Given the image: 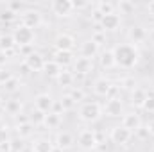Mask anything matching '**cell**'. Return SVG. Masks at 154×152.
I'll return each mask as SVG.
<instances>
[{
  "mask_svg": "<svg viewBox=\"0 0 154 152\" xmlns=\"http://www.w3.org/2000/svg\"><path fill=\"white\" fill-rule=\"evenodd\" d=\"M100 116H102V106L99 102H84L79 109V118L88 123L97 122Z\"/></svg>",
  "mask_w": 154,
  "mask_h": 152,
  "instance_id": "2",
  "label": "cell"
},
{
  "mask_svg": "<svg viewBox=\"0 0 154 152\" xmlns=\"http://www.w3.org/2000/svg\"><path fill=\"white\" fill-rule=\"evenodd\" d=\"M7 141H11L9 140V132H7L5 127H0V145L2 143H7Z\"/></svg>",
  "mask_w": 154,
  "mask_h": 152,
  "instance_id": "42",
  "label": "cell"
},
{
  "mask_svg": "<svg viewBox=\"0 0 154 152\" xmlns=\"http://www.w3.org/2000/svg\"><path fill=\"white\" fill-rule=\"evenodd\" d=\"M2 25H4V22H2V20H0V31H2Z\"/></svg>",
  "mask_w": 154,
  "mask_h": 152,
  "instance_id": "56",
  "label": "cell"
},
{
  "mask_svg": "<svg viewBox=\"0 0 154 152\" xmlns=\"http://www.w3.org/2000/svg\"><path fill=\"white\" fill-rule=\"evenodd\" d=\"M52 152H65V150H61V149H57V147H54V150Z\"/></svg>",
  "mask_w": 154,
  "mask_h": 152,
  "instance_id": "54",
  "label": "cell"
},
{
  "mask_svg": "<svg viewBox=\"0 0 154 152\" xmlns=\"http://www.w3.org/2000/svg\"><path fill=\"white\" fill-rule=\"evenodd\" d=\"M109 90H111V82H109L108 79H104V77H99V79L93 82V91H95L97 95H100V97H108Z\"/></svg>",
  "mask_w": 154,
  "mask_h": 152,
  "instance_id": "20",
  "label": "cell"
},
{
  "mask_svg": "<svg viewBox=\"0 0 154 152\" xmlns=\"http://www.w3.org/2000/svg\"><path fill=\"white\" fill-rule=\"evenodd\" d=\"M115 4L113 2H106V0H100V2H97V5H95V9L100 13V14H111V13H115Z\"/></svg>",
  "mask_w": 154,
  "mask_h": 152,
  "instance_id": "29",
  "label": "cell"
},
{
  "mask_svg": "<svg viewBox=\"0 0 154 152\" xmlns=\"http://www.w3.org/2000/svg\"><path fill=\"white\" fill-rule=\"evenodd\" d=\"M99 63H100V66H102L104 70L115 68L116 63H115V54H113V50H102V52L99 54Z\"/></svg>",
  "mask_w": 154,
  "mask_h": 152,
  "instance_id": "18",
  "label": "cell"
},
{
  "mask_svg": "<svg viewBox=\"0 0 154 152\" xmlns=\"http://www.w3.org/2000/svg\"><path fill=\"white\" fill-rule=\"evenodd\" d=\"M147 38H149V39H151V41L154 43V27L151 29V32H147Z\"/></svg>",
  "mask_w": 154,
  "mask_h": 152,
  "instance_id": "53",
  "label": "cell"
},
{
  "mask_svg": "<svg viewBox=\"0 0 154 152\" xmlns=\"http://www.w3.org/2000/svg\"><path fill=\"white\" fill-rule=\"evenodd\" d=\"M143 109L149 111V113H152L154 111V91H149V93H147V99H145Z\"/></svg>",
  "mask_w": 154,
  "mask_h": 152,
  "instance_id": "38",
  "label": "cell"
},
{
  "mask_svg": "<svg viewBox=\"0 0 154 152\" xmlns=\"http://www.w3.org/2000/svg\"><path fill=\"white\" fill-rule=\"evenodd\" d=\"M7 9H9L11 13H14V14L20 13V11L23 13V11H25V4H23V2H7Z\"/></svg>",
  "mask_w": 154,
  "mask_h": 152,
  "instance_id": "35",
  "label": "cell"
},
{
  "mask_svg": "<svg viewBox=\"0 0 154 152\" xmlns=\"http://www.w3.org/2000/svg\"><path fill=\"white\" fill-rule=\"evenodd\" d=\"M11 152H22L23 150V140L22 138H16V140H11Z\"/></svg>",
  "mask_w": 154,
  "mask_h": 152,
  "instance_id": "39",
  "label": "cell"
},
{
  "mask_svg": "<svg viewBox=\"0 0 154 152\" xmlns=\"http://www.w3.org/2000/svg\"><path fill=\"white\" fill-rule=\"evenodd\" d=\"M131 136H133V132H131V131H127V129H125V127H122V125L113 127V129H111V132H109V140H111L115 145H125V143L131 140Z\"/></svg>",
  "mask_w": 154,
  "mask_h": 152,
  "instance_id": "9",
  "label": "cell"
},
{
  "mask_svg": "<svg viewBox=\"0 0 154 152\" xmlns=\"http://www.w3.org/2000/svg\"><path fill=\"white\" fill-rule=\"evenodd\" d=\"M0 152H11V143L7 141V143H2L0 145Z\"/></svg>",
  "mask_w": 154,
  "mask_h": 152,
  "instance_id": "49",
  "label": "cell"
},
{
  "mask_svg": "<svg viewBox=\"0 0 154 152\" xmlns=\"http://www.w3.org/2000/svg\"><path fill=\"white\" fill-rule=\"evenodd\" d=\"M25 66L31 70V72H43V68H45V57L39 54V52H31L27 57H25Z\"/></svg>",
  "mask_w": 154,
  "mask_h": 152,
  "instance_id": "10",
  "label": "cell"
},
{
  "mask_svg": "<svg viewBox=\"0 0 154 152\" xmlns=\"http://www.w3.org/2000/svg\"><path fill=\"white\" fill-rule=\"evenodd\" d=\"M43 22V14L39 13L38 9H25L22 13V25L29 27V29H36L41 25Z\"/></svg>",
  "mask_w": 154,
  "mask_h": 152,
  "instance_id": "5",
  "label": "cell"
},
{
  "mask_svg": "<svg viewBox=\"0 0 154 152\" xmlns=\"http://www.w3.org/2000/svg\"><path fill=\"white\" fill-rule=\"evenodd\" d=\"M99 25L102 27L104 32H115V31H118L122 27V18L116 13H111V14H106Z\"/></svg>",
  "mask_w": 154,
  "mask_h": 152,
  "instance_id": "8",
  "label": "cell"
},
{
  "mask_svg": "<svg viewBox=\"0 0 154 152\" xmlns=\"http://www.w3.org/2000/svg\"><path fill=\"white\" fill-rule=\"evenodd\" d=\"M115 5H116V9L120 11V14H134V11H136V4L131 2V0H120V2H116Z\"/></svg>",
  "mask_w": 154,
  "mask_h": 152,
  "instance_id": "23",
  "label": "cell"
},
{
  "mask_svg": "<svg viewBox=\"0 0 154 152\" xmlns=\"http://www.w3.org/2000/svg\"><path fill=\"white\" fill-rule=\"evenodd\" d=\"M52 61H56L61 68H66L68 65H74V54H72V52H61V50H56Z\"/></svg>",
  "mask_w": 154,
  "mask_h": 152,
  "instance_id": "19",
  "label": "cell"
},
{
  "mask_svg": "<svg viewBox=\"0 0 154 152\" xmlns=\"http://www.w3.org/2000/svg\"><path fill=\"white\" fill-rule=\"evenodd\" d=\"M0 106H2V100H0Z\"/></svg>",
  "mask_w": 154,
  "mask_h": 152,
  "instance_id": "58",
  "label": "cell"
},
{
  "mask_svg": "<svg viewBox=\"0 0 154 152\" xmlns=\"http://www.w3.org/2000/svg\"><path fill=\"white\" fill-rule=\"evenodd\" d=\"M104 111L108 116H111V118H118V116H122L124 114V106H122V100L116 97V99H109L108 102H106V106H104Z\"/></svg>",
  "mask_w": 154,
  "mask_h": 152,
  "instance_id": "14",
  "label": "cell"
},
{
  "mask_svg": "<svg viewBox=\"0 0 154 152\" xmlns=\"http://www.w3.org/2000/svg\"><path fill=\"white\" fill-rule=\"evenodd\" d=\"M13 38H14V43H16V47H31L32 45V41H34V31L32 29H29V27H25V25H18L16 29H14V32H13Z\"/></svg>",
  "mask_w": 154,
  "mask_h": 152,
  "instance_id": "3",
  "label": "cell"
},
{
  "mask_svg": "<svg viewBox=\"0 0 154 152\" xmlns=\"http://www.w3.org/2000/svg\"><path fill=\"white\" fill-rule=\"evenodd\" d=\"M32 132H34V125H32L31 122L22 123V125H16V134H18V138H22V140L32 136Z\"/></svg>",
  "mask_w": 154,
  "mask_h": 152,
  "instance_id": "26",
  "label": "cell"
},
{
  "mask_svg": "<svg viewBox=\"0 0 154 152\" xmlns=\"http://www.w3.org/2000/svg\"><path fill=\"white\" fill-rule=\"evenodd\" d=\"M145 9H147V13H149V14L154 18V0H152V2H149V4L145 5Z\"/></svg>",
  "mask_w": 154,
  "mask_h": 152,
  "instance_id": "47",
  "label": "cell"
},
{
  "mask_svg": "<svg viewBox=\"0 0 154 152\" xmlns=\"http://www.w3.org/2000/svg\"><path fill=\"white\" fill-rule=\"evenodd\" d=\"M43 72H45L48 77H56V79H57V75L63 72V68H61V66H59L56 61H47V63H45V68H43Z\"/></svg>",
  "mask_w": 154,
  "mask_h": 152,
  "instance_id": "27",
  "label": "cell"
},
{
  "mask_svg": "<svg viewBox=\"0 0 154 152\" xmlns=\"http://www.w3.org/2000/svg\"><path fill=\"white\" fill-rule=\"evenodd\" d=\"M127 39L131 43H134V47H136L138 43H143L147 39V31L142 25H131L127 31Z\"/></svg>",
  "mask_w": 154,
  "mask_h": 152,
  "instance_id": "12",
  "label": "cell"
},
{
  "mask_svg": "<svg viewBox=\"0 0 154 152\" xmlns=\"http://www.w3.org/2000/svg\"><path fill=\"white\" fill-rule=\"evenodd\" d=\"M52 106H54V100L48 93H39L34 99V109H39L43 113H50L52 111Z\"/></svg>",
  "mask_w": 154,
  "mask_h": 152,
  "instance_id": "13",
  "label": "cell"
},
{
  "mask_svg": "<svg viewBox=\"0 0 154 152\" xmlns=\"http://www.w3.org/2000/svg\"><path fill=\"white\" fill-rule=\"evenodd\" d=\"M77 152H88V150H82V149H81V150H77Z\"/></svg>",
  "mask_w": 154,
  "mask_h": 152,
  "instance_id": "57",
  "label": "cell"
},
{
  "mask_svg": "<svg viewBox=\"0 0 154 152\" xmlns=\"http://www.w3.org/2000/svg\"><path fill=\"white\" fill-rule=\"evenodd\" d=\"M4 111H5V113H9V114H13V116H18L20 111H22V102H20V100H16V99H11V100H7V102H5Z\"/></svg>",
  "mask_w": 154,
  "mask_h": 152,
  "instance_id": "25",
  "label": "cell"
},
{
  "mask_svg": "<svg viewBox=\"0 0 154 152\" xmlns=\"http://www.w3.org/2000/svg\"><path fill=\"white\" fill-rule=\"evenodd\" d=\"M54 47H56V50H61V52H72L75 47V39L66 32H61L54 39Z\"/></svg>",
  "mask_w": 154,
  "mask_h": 152,
  "instance_id": "7",
  "label": "cell"
},
{
  "mask_svg": "<svg viewBox=\"0 0 154 152\" xmlns=\"http://www.w3.org/2000/svg\"><path fill=\"white\" fill-rule=\"evenodd\" d=\"M102 18H104V14H100V13L95 9V11H93V14H91V20H93L95 23H100V22H102Z\"/></svg>",
  "mask_w": 154,
  "mask_h": 152,
  "instance_id": "45",
  "label": "cell"
},
{
  "mask_svg": "<svg viewBox=\"0 0 154 152\" xmlns=\"http://www.w3.org/2000/svg\"><path fill=\"white\" fill-rule=\"evenodd\" d=\"M59 102H61V106H63L65 111H70V109L75 108V102H74V99H72L70 95H63V99H61Z\"/></svg>",
  "mask_w": 154,
  "mask_h": 152,
  "instance_id": "34",
  "label": "cell"
},
{
  "mask_svg": "<svg viewBox=\"0 0 154 152\" xmlns=\"http://www.w3.org/2000/svg\"><path fill=\"white\" fill-rule=\"evenodd\" d=\"M2 88H4L7 93H14V91H18V88H20V79H18V77H13V79L7 81Z\"/></svg>",
  "mask_w": 154,
  "mask_h": 152,
  "instance_id": "31",
  "label": "cell"
},
{
  "mask_svg": "<svg viewBox=\"0 0 154 152\" xmlns=\"http://www.w3.org/2000/svg\"><path fill=\"white\" fill-rule=\"evenodd\" d=\"M90 39L100 47L102 43H106V32H104V31H95V32L91 34V38H90Z\"/></svg>",
  "mask_w": 154,
  "mask_h": 152,
  "instance_id": "37",
  "label": "cell"
},
{
  "mask_svg": "<svg viewBox=\"0 0 154 152\" xmlns=\"http://www.w3.org/2000/svg\"><path fill=\"white\" fill-rule=\"evenodd\" d=\"M100 54V47L97 43H93L91 39H86L82 41L81 45V57H88V59H93L95 56Z\"/></svg>",
  "mask_w": 154,
  "mask_h": 152,
  "instance_id": "16",
  "label": "cell"
},
{
  "mask_svg": "<svg viewBox=\"0 0 154 152\" xmlns=\"http://www.w3.org/2000/svg\"><path fill=\"white\" fill-rule=\"evenodd\" d=\"M43 125L48 127V129H56L61 125V114H56V113H47L45 114V120H43Z\"/></svg>",
  "mask_w": 154,
  "mask_h": 152,
  "instance_id": "24",
  "label": "cell"
},
{
  "mask_svg": "<svg viewBox=\"0 0 154 152\" xmlns=\"http://www.w3.org/2000/svg\"><path fill=\"white\" fill-rule=\"evenodd\" d=\"M0 113H5V111H4V106H0Z\"/></svg>",
  "mask_w": 154,
  "mask_h": 152,
  "instance_id": "55",
  "label": "cell"
},
{
  "mask_svg": "<svg viewBox=\"0 0 154 152\" xmlns=\"http://www.w3.org/2000/svg\"><path fill=\"white\" fill-rule=\"evenodd\" d=\"M122 127H125L131 132H138L142 129V116L138 113H127L122 116Z\"/></svg>",
  "mask_w": 154,
  "mask_h": 152,
  "instance_id": "11",
  "label": "cell"
},
{
  "mask_svg": "<svg viewBox=\"0 0 154 152\" xmlns=\"http://www.w3.org/2000/svg\"><path fill=\"white\" fill-rule=\"evenodd\" d=\"M77 141H79V145H81V149L82 150H93V149H97L99 147V134L93 131V129H84V131H81V134H79V138H77Z\"/></svg>",
  "mask_w": 154,
  "mask_h": 152,
  "instance_id": "4",
  "label": "cell"
},
{
  "mask_svg": "<svg viewBox=\"0 0 154 152\" xmlns=\"http://www.w3.org/2000/svg\"><path fill=\"white\" fill-rule=\"evenodd\" d=\"M88 5V2H84V0H72V7L77 9V11H81V9H84Z\"/></svg>",
  "mask_w": 154,
  "mask_h": 152,
  "instance_id": "43",
  "label": "cell"
},
{
  "mask_svg": "<svg viewBox=\"0 0 154 152\" xmlns=\"http://www.w3.org/2000/svg\"><path fill=\"white\" fill-rule=\"evenodd\" d=\"M147 131H149V134H151V136H154V120L147 125Z\"/></svg>",
  "mask_w": 154,
  "mask_h": 152,
  "instance_id": "52",
  "label": "cell"
},
{
  "mask_svg": "<svg viewBox=\"0 0 154 152\" xmlns=\"http://www.w3.org/2000/svg\"><path fill=\"white\" fill-rule=\"evenodd\" d=\"M5 61H7V56H5V52H2V50H0V66H4V65H5Z\"/></svg>",
  "mask_w": 154,
  "mask_h": 152,
  "instance_id": "51",
  "label": "cell"
},
{
  "mask_svg": "<svg viewBox=\"0 0 154 152\" xmlns=\"http://www.w3.org/2000/svg\"><path fill=\"white\" fill-rule=\"evenodd\" d=\"M13 18H14V13H11L9 9H5V11L0 14V20H2V22H5V23H7V22H11Z\"/></svg>",
  "mask_w": 154,
  "mask_h": 152,
  "instance_id": "41",
  "label": "cell"
},
{
  "mask_svg": "<svg viewBox=\"0 0 154 152\" xmlns=\"http://www.w3.org/2000/svg\"><path fill=\"white\" fill-rule=\"evenodd\" d=\"M72 99H74V102L79 104V102H82L84 99H86V93H84V90L82 88H74V90H70V93H68Z\"/></svg>",
  "mask_w": 154,
  "mask_h": 152,
  "instance_id": "32",
  "label": "cell"
},
{
  "mask_svg": "<svg viewBox=\"0 0 154 152\" xmlns=\"http://www.w3.org/2000/svg\"><path fill=\"white\" fill-rule=\"evenodd\" d=\"M72 145H74V136H72L70 132L63 131V132H59V134L56 136V147H57V149L68 150V149H72Z\"/></svg>",
  "mask_w": 154,
  "mask_h": 152,
  "instance_id": "17",
  "label": "cell"
},
{
  "mask_svg": "<svg viewBox=\"0 0 154 152\" xmlns=\"http://www.w3.org/2000/svg\"><path fill=\"white\" fill-rule=\"evenodd\" d=\"M54 147L56 145L52 141H48L47 138H39V140H36L32 143V152H52Z\"/></svg>",
  "mask_w": 154,
  "mask_h": 152,
  "instance_id": "22",
  "label": "cell"
},
{
  "mask_svg": "<svg viewBox=\"0 0 154 152\" xmlns=\"http://www.w3.org/2000/svg\"><path fill=\"white\" fill-rule=\"evenodd\" d=\"M74 72L79 75H88L93 72V59L88 57H79L77 61H74Z\"/></svg>",
  "mask_w": 154,
  "mask_h": 152,
  "instance_id": "15",
  "label": "cell"
},
{
  "mask_svg": "<svg viewBox=\"0 0 154 152\" xmlns=\"http://www.w3.org/2000/svg\"><path fill=\"white\" fill-rule=\"evenodd\" d=\"M145 99H147V91H145V90H142V88L136 86V88L131 91V106H134V108H143Z\"/></svg>",
  "mask_w": 154,
  "mask_h": 152,
  "instance_id": "21",
  "label": "cell"
},
{
  "mask_svg": "<svg viewBox=\"0 0 154 152\" xmlns=\"http://www.w3.org/2000/svg\"><path fill=\"white\" fill-rule=\"evenodd\" d=\"M113 54H115V63L116 66L120 68H134L140 61V52L134 45H129V43H124V45H116L113 48Z\"/></svg>",
  "mask_w": 154,
  "mask_h": 152,
  "instance_id": "1",
  "label": "cell"
},
{
  "mask_svg": "<svg viewBox=\"0 0 154 152\" xmlns=\"http://www.w3.org/2000/svg\"><path fill=\"white\" fill-rule=\"evenodd\" d=\"M20 74H22V75H27V74H31V70L25 66V63H22V65H20Z\"/></svg>",
  "mask_w": 154,
  "mask_h": 152,
  "instance_id": "48",
  "label": "cell"
},
{
  "mask_svg": "<svg viewBox=\"0 0 154 152\" xmlns=\"http://www.w3.org/2000/svg\"><path fill=\"white\" fill-rule=\"evenodd\" d=\"M138 136H140V138H147V136H149V131H147V127H145V129L142 127V129L138 131Z\"/></svg>",
  "mask_w": 154,
  "mask_h": 152,
  "instance_id": "50",
  "label": "cell"
},
{
  "mask_svg": "<svg viewBox=\"0 0 154 152\" xmlns=\"http://www.w3.org/2000/svg\"><path fill=\"white\" fill-rule=\"evenodd\" d=\"M27 122H29V116H25V114H20V116H16V125L27 123Z\"/></svg>",
  "mask_w": 154,
  "mask_h": 152,
  "instance_id": "46",
  "label": "cell"
},
{
  "mask_svg": "<svg viewBox=\"0 0 154 152\" xmlns=\"http://www.w3.org/2000/svg\"><path fill=\"white\" fill-rule=\"evenodd\" d=\"M13 77H14V75H13L11 72H7V70H4V68H2V70H0V84L4 86V84H5L7 81H11Z\"/></svg>",
  "mask_w": 154,
  "mask_h": 152,
  "instance_id": "40",
  "label": "cell"
},
{
  "mask_svg": "<svg viewBox=\"0 0 154 152\" xmlns=\"http://www.w3.org/2000/svg\"><path fill=\"white\" fill-rule=\"evenodd\" d=\"M151 152H154V150H151Z\"/></svg>",
  "mask_w": 154,
  "mask_h": 152,
  "instance_id": "59",
  "label": "cell"
},
{
  "mask_svg": "<svg viewBox=\"0 0 154 152\" xmlns=\"http://www.w3.org/2000/svg\"><path fill=\"white\" fill-rule=\"evenodd\" d=\"M14 47H16V43H14L13 34H2V36H0V50H2V52L13 50Z\"/></svg>",
  "mask_w": 154,
  "mask_h": 152,
  "instance_id": "28",
  "label": "cell"
},
{
  "mask_svg": "<svg viewBox=\"0 0 154 152\" xmlns=\"http://www.w3.org/2000/svg\"><path fill=\"white\" fill-rule=\"evenodd\" d=\"M72 82H74V74H70V72H65V70H63V72L57 75V84H59V86H65V88H66V86H70Z\"/></svg>",
  "mask_w": 154,
  "mask_h": 152,
  "instance_id": "30",
  "label": "cell"
},
{
  "mask_svg": "<svg viewBox=\"0 0 154 152\" xmlns=\"http://www.w3.org/2000/svg\"><path fill=\"white\" fill-rule=\"evenodd\" d=\"M50 9H52V13H54L56 16H59V18H66V16H70L72 11H74L72 0H54V2L50 4Z\"/></svg>",
  "mask_w": 154,
  "mask_h": 152,
  "instance_id": "6",
  "label": "cell"
},
{
  "mask_svg": "<svg viewBox=\"0 0 154 152\" xmlns=\"http://www.w3.org/2000/svg\"><path fill=\"white\" fill-rule=\"evenodd\" d=\"M63 111H65V109H63L61 102H59V100H56V102H54V106H52V113H56V114H63Z\"/></svg>",
  "mask_w": 154,
  "mask_h": 152,
  "instance_id": "44",
  "label": "cell"
},
{
  "mask_svg": "<svg viewBox=\"0 0 154 152\" xmlns=\"http://www.w3.org/2000/svg\"><path fill=\"white\" fill-rule=\"evenodd\" d=\"M45 114L43 111H39V109H32V113L29 116V122L34 125V123H43V120H45Z\"/></svg>",
  "mask_w": 154,
  "mask_h": 152,
  "instance_id": "33",
  "label": "cell"
},
{
  "mask_svg": "<svg viewBox=\"0 0 154 152\" xmlns=\"http://www.w3.org/2000/svg\"><path fill=\"white\" fill-rule=\"evenodd\" d=\"M120 86H122L124 90H129V91H133V90L136 88V81H134L133 77H124V79L120 81Z\"/></svg>",
  "mask_w": 154,
  "mask_h": 152,
  "instance_id": "36",
  "label": "cell"
}]
</instances>
